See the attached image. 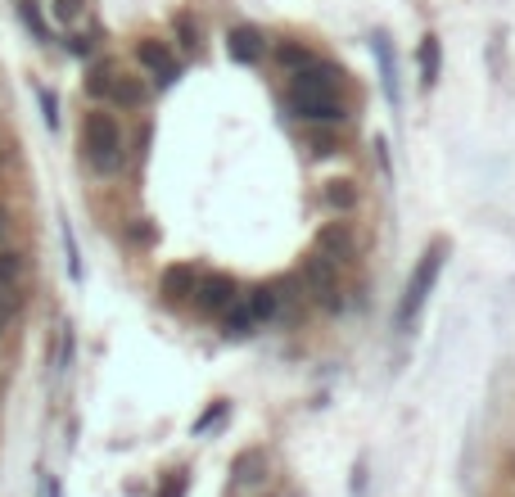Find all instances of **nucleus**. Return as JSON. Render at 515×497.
<instances>
[{"instance_id":"obj_1","label":"nucleus","mask_w":515,"mask_h":497,"mask_svg":"<svg viewBox=\"0 0 515 497\" xmlns=\"http://www.w3.org/2000/svg\"><path fill=\"white\" fill-rule=\"evenodd\" d=\"M339 78L330 63H312L303 73H294L289 91H285V109L294 118H303L308 127H330V122H344V100H339Z\"/></svg>"},{"instance_id":"obj_2","label":"nucleus","mask_w":515,"mask_h":497,"mask_svg":"<svg viewBox=\"0 0 515 497\" xmlns=\"http://www.w3.org/2000/svg\"><path fill=\"white\" fill-rule=\"evenodd\" d=\"M82 163L96 177H118L127 163V140H122V122L109 109H91L82 118Z\"/></svg>"},{"instance_id":"obj_3","label":"nucleus","mask_w":515,"mask_h":497,"mask_svg":"<svg viewBox=\"0 0 515 497\" xmlns=\"http://www.w3.org/2000/svg\"><path fill=\"white\" fill-rule=\"evenodd\" d=\"M444 253H448L444 244H429V249L420 253V262H416V271H411V280H407V294H403V303H398V330H411L416 312L425 308L434 280H438V267H444Z\"/></svg>"},{"instance_id":"obj_4","label":"nucleus","mask_w":515,"mask_h":497,"mask_svg":"<svg viewBox=\"0 0 515 497\" xmlns=\"http://www.w3.org/2000/svg\"><path fill=\"white\" fill-rule=\"evenodd\" d=\"M299 276H303V290L326 308V312H339L344 308V290H339V267L330 262V258H321V253H308L303 258V267H299Z\"/></svg>"},{"instance_id":"obj_5","label":"nucleus","mask_w":515,"mask_h":497,"mask_svg":"<svg viewBox=\"0 0 515 497\" xmlns=\"http://www.w3.org/2000/svg\"><path fill=\"white\" fill-rule=\"evenodd\" d=\"M236 299H240V286L227 276V271H212V276H199V286H195V303L204 308V312H217L222 317L227 308H236Z\"/></svg>"},{"instance_id":"obj_6","label":"nucleus","mask_w":515,"mask_h":497,"mask_svg":"<svg viewBox=\"0 0 515 497\" xmlns=\"http://www.w3.org/2000/svg\"><path fill=\"white\" fill-rule=\"evenodd\" d=\"M136 63H140L159 87L177 82V73H181V68H177V54H172L163 41H154V37H140V41H136Z\"/></svg>"},{"instance_id":"obj_7","label":"nucleus","mask_w":515,"mask_h":497,"mask_svg":"<svg viewBox=\"0 0 515 497\" xmlns=\"http://www.w3.org/2000/svg\"><path fill=\"white\" fill-rule=\"evenodd\" d=\"M317 253L330 258L335 267H339V262H353V258H357V236H353V227H348V222H330V227H321V236H317Z\"/></svg>"},{"instance_id":"obj_8","label":"nucleus","mask_w":515,"mask_h":497,"mask_svg":"<svg viewBox=\"0 0 515 497\" xmlns=\"http://www.w3.org/2000/svg\"><path fill=\"white\" fill-rule=\"evenodd\" d=\"M227 50H231V59H240V63H258V59L267 54V37H262L253 23H240V28L227 32Z\"/></svg>"},{"instance_id":"obj_9","label":"nucleus","mask_w":515,"mask_h":497,"mask_svg":"<svg viewBox=\"0 0 515 497\" xmlns=\"http://www.w3.org/2000/svg\"><path fill=\"white\" fill-rule=\"evenodd\" d=\"M195 286H199L195 267H168V271H163V299H168V303L195 299Z\"/></svg>"},{"instance_id":"obj_10","label":"nucleus","mask_w":515,"mask_h":497,"mask_svg":"<svg viewBox=\"0 0 515 497\" xmlns=\"http://www.w3.org/2000/svg\"><path fill=\"white\" fill-rule=\"evenodd\" d=\"M145 100H150V87H145L140 78H127V73H118L113 78V109H140Z\"/></svg>"},{"instance_id":"obj_11","label":"nucleus","mask_w":515,"mask_h":497,"mask_svg":"<svg viewBox=\"0 0 515 497\" xmlns=\"http://www.w3.org/2000/svg\"><path fill=\"white\" fill-rule=\"evenodd\" d=\"M321 199H326L335 212H353V208H357V186H353L348 177H335V181L321 186Z\"/></svg>"},{"instance_id":"obj_12","label":"nucleus","mask_w":515,"mask_h":497,"mask_svg":"<svg viewBox=\"0 0 515 497\" xmlns=\"http://www.w3.org/2000/svg\"><path fill=\"white\" fill-rule=\"evenodd\" d=\"M276 63L289 68V73H303V68L317 63V54H312L308 46H299V41H280V46H276Z\"/></svg>"},{"instance_id":"obj_13","label":"nucleus","mask_w":515,"mask_h":497,"mask_svg":"<svg viewBox=\"0 0 515 497\" xmlns=\"http://www.w3.org/2000/svg\"><path fill=\"white\" fill-rule=\"evenodd\" d=\"M113 78H118V68H113V63H96V68H91V78H87V95L109 104V100H113Z\"/></svg>"},{"instance_id":"obj_14","label":"nucleus","mask_w":515,"mask_h":497,"mask_svg":"<svg viewBox=\"0 0 515 497\" xmlns=\"http://www.w3.org/2000/svg\"><path fill=\"white\" fill-rule=\"evenodd\" d=\"M245 308L253 312V321H271V317L280 312V294H276V286H258V290L249 294Z\"/></svg>"},{"instance_id":"obj_15","label":"nucleus","mask_w":515,"mask_h":497,"mask_svg":"<svg viewBox=\"0 0 515 497\" xmlns=\"http://www.w3.org/2000/svg\"><path fill=\"white\" fill-rule=\"evenodd\" d=\"M416 59H420V87H434L438 82V37H425Z\"/></svg>"},{"instance_id":"obj_16","label":"nucleus","mask_w":515,"mask_h":497,"mask_svg":"<svg viewBox=\"0 0 515 497\" xmlns=\"http://www.w3.org/2000/svg\"><path fill=\"white\" fill-rule=\"evenodd\" d=\"M253 326H258V321H253L249 308H227V312H222V330H227L231 339H245Z\"/></svg>"},{"instance_id":"obj_17","label":"nucleus","mask_w":515,"mask_h":497,"mask_svg":"<svg viewBox=\"0 0 515 497\" xmlns=\"http://www.w3.org/2000/svg\"><path fill=\"white\" fill-rule=\"evenodd\" d=\"M23 253L19 249H5L0 244V286H19V276H23Z\"/></svg>"},{"instance_id":"obj_18","label":"nucleus","mask_w":515,"mask_h":497,"mask_svg":"<svg viewBox=\"0 0 515 497\" xmlns=\"http://www.w3.org/2000/svg\"><path fill=\"white\" fill-rule=\"evenodd\" d=\"M303 136H308V145H312V154H321V159L339 150V136H335V131H321V127H308Z\"/></svg>"},{"instance_id":"obj_19","label":"nucleus","mask_w":515,"mask_h":497,"mask_svg":"<svg viewBox=\"0 0 515 497\" xmlns=\"http://www.w3.org/2000/svg\"><path fill=\"white\" fill-rule=\"evenodd\" d=\"M50 10H54V19H59V23H78V19L87 14V0H54Z\"/></svg>"},{"instance_id":"obj_20","label":"nucleus","mask_w":515,"mask_h":497,"mask_svg":"<svg viewBox=\"0 0 515 497\" xmlns=\"http://www.w3.org/2000/svg\"><path fill=\"white\" fill-rule=\"evenodd\" d=\"M376 50H380V63H385V91H389V100H398V82H394V54H389V41H385V37H376Z\"/></svg>"},{"instance_id":"obj_21","label":"nucleus","mask_w":515,"mask_h":497,"mask_svg":"<svg viewBox=\"0 0 515 497\" xmlns=\"http://www.w3.org/2000/svg\"><path fill=\"white\" fill-rule=\"evenodd\" d=\"M258 466H262V452H245V457L236 461V479H240V484H253V479H258V475H253Z\"/></svg>"},{"instance_id":"obj_22","label":"nucleus","mask_w":515,"mask_h":497,"mask_svg":"<svg viewBox=\"0 0 515 497\" xmlns=\"http://www.w3.org/2000/svg\"><path fill=\"white\" fill-rule=\"evenodd\" d=\"M19 14H23V23L37 32V41H46V23L37 19V10H32V0H23V5H19Z\"/></svg>"},{"instance_id":"obj_23","label":"nucleus","mask_w":515,"mask_h":497,"mask_svg":"<svg viewBox=\"0 0 515 497\" xmlns=\"http://www.w3.org/2000/svg\"><path fill=\"white\" fill-rule=\"evenodd\" d=\"M41 109H46V122H50V127H59V104H54V95H50V91H41Z\"/></svg>"},{"instance_id":"obj_24","label":"nucleus","mask_w":515,"mask_h":497,"mask_svg":"<svg viewBox=\"0 0 515 497\" xmlns=\"http://www.w3.org/2000/svg\"><path fill=\"white\" fill-rule=\"evenodd\" d=\"M177 28H181V37H186L181 46H186V50H195V46H199V32H195V23H190V19H181Z\"/></svg>"},{"instance_id":"obj_25","label":"nucleus","mask_w":515,"mask_h":497,"mask_svg":"<svg viewBox=\"0 0 515 497\" xmlns=\"http://www.w3.org/2000/svg\"><path fill=\"white\" fill-rule=\"evenodd\" d=\"M181 493H186V475H177V479L163 488V497H181Z\"/></svg>"},{"instance_id":"obj_26","label":"nucleus","mask_w":515,"mask_h":497,"mask_svg":"<svg viewBox=\"0 0 515 497\" xmlns=\"http://www.w3.org/2000/svg\"><path fill=\"white\" fill-rule=\"evenodd\" d=\"M5 236H10V212L0 208V244H5Z\"/></svg>"},{"instance_id":"obj_27","label":"nucleus","mask_w":515,"mask_h":497,"mask_svg":"<svg viewBox=\"0 0 515 497\" xmlns=\"http://www.w3.org/2000/svg\"><path fill=\"white\" fill-rule=\"evenodd\" d=\"M5 326H10V321H5V317H0V330H5Z\"/></svg>"}]
</instances>
